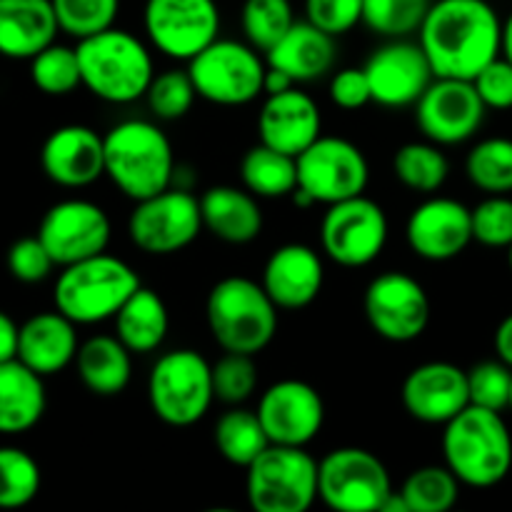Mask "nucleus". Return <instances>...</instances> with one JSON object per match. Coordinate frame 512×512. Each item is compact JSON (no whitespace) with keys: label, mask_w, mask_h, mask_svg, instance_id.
<instances>
[{"label":"nucleus","mask_w":512,"mask_h":512,"mask_svg":"<svg viewBox=\"0 0 512 512\" xmlns=\"http://www.w3.org/2000/svg\"><path fill=\"white\" fill-rule=\"evenodd\" d=\"M393 493L383 460L365 448L330 450L318 463V498L330 510L373 512Z\"/></svg>","instance_id":"nucleus-10"},{"label":"nucleus","mask_w":512,"mask_h":512,"mask_svg":"<svg viewBox=\"0 0 512 512\" xmlns=\"http://www.w3.org/2000/svg\"><path fill=\"white\" fill-rule=\"evenodd\" d=\"M460 485L448 465H425L405 478L400 493L410 512H445L458 503Z\"/></svg>","instance_id":"nucleus-35"},{"label":"nucleus","mask_w":512,"mask_h":512,"mask_svg":"<svg viewBox=\"0 0 512 512\" xmlns=\"http://www.w3.org/2000/svg\"><path fill=\"white\" fill-rule=\"evenodd\" d=\"M323 118L308 93L298 88L268 95L258 113L260 143L298 158L320 138Z\"/></svg>","instance_id":"nucleus-23"},{"label":"nucleus","mask_w":512,"mask_h":512,"mask_svg":"<svg viewBox=\"0 0 512 512\" xmlns=\"http://www.w3.org/2000/svg\"><path fill=\"white\" fill-rule=\"evenodd\" d=\"M278 305L265 293L263 283L230 275L218 280L208 293L205 318L210 335L225 353L258 355L278 333Z\"/></svg>","instance_id":"nucleus-5"},{"label":"nucleus","mask_w":512,"mask_h":512,"mask_svg":"<svg viewBox=\"0 0 512 512\" xmlns=\"http://www.w3.org/2000/svg\"><path fill=\"white\" fill-rule=\"evenodd\" d=\"M115 335L130 353L148 355L168 338L170 318L163 298L155 290L140 285L115 313Z\"/></svg>","instance_id":"nucleus-31"},{"label":"nucleus","mask_w":512,"mask_h":512,"mask_svg":"<svg viewBox=\"0 0 512 512\" xmlns=\"http://www.w3.org/2000/svg\"><path fill=\"white\" fill-rule=\"evenodd\" d=\"M388 243V218L375 200L365 195L328 205L320 223V245L333 263L365 268L380 258Z\"/></svg>","instance_id":"nucleus-12"},{"label":"nucleus","mask_w":512,"mask_h":512,"mask_svg":"<svg viewBox=\"0 0 512 512\" xmlns=\"http://www.w3.org/2000/svg\"><path fill=\"white\" fill-rule=\"evenodd\" d=\"M500 53H503L505 60L512 63V13L508 15V20L503 23V40H500Z\"/></svg>","instance_id":"nucleus-53"},{"label":"nucleus","mask_w":512,"mask_h":512,"mask_svg":"<svg viewBox=\"0 0 512 512\" xmlns=\"http://www.w3.org/2000/svg\"><path fill=\"white\" fill-rule=\"evenodd\" d=\"M495 353L505 365L512 368V313L508 318H503V323L495 330Z\"/></svg>","instance_id":"nucleus-51"},{"label":"nucleus","mask_w":512,"mask_h":512,"mask_svg":"<svg viewBox=\"0 0 512 512\" xmlns=\"http://www.w3.org/2000/svg\"><path fill=\"white\" fill-rule=\"evenodd\" d=\"M58 25L70 38L83 40L113 28L120 0H53Z\"/></svg>","instance_id":"nucleus-41"},{"label":"nucleus","mask_w":512,"mask_h":512,"mask_svg":"<svg viewBox=\"0 0 512 512\" xmlns=\"http://www.w3.org/2000/svg\"><path fill=\"white\" fill-rule=\"evenodd\" d=\"M470 405L488 410H508L510 388H512V368L503 360H483L468 370Z\"/></svg>","instance_id":"nucleus-44"},{"label":"nucleus","mask_w":512,"mask_h":512,"mask_svg":"<svg viewBox=\"0 0 512 512\" xmlns=\"http://www.w3.org/2000/svg\"><path fill=\"white\" fill-rule=\"evenodd\" d=\"M325 268L310 245L288 243L270 253L263 268V288L280 310H303L323 290Z\"/></svg>","instance_id":"nucleus-24"},{"label":"nucleus","mask_w":512,"mask_h":512,"mask_svg":"<svg viewBox=\"0 0 512 512\" xmlns=\"http://www.w3.org/2000/svg\"><path fill=\"white\" fill-rule=\"evenodd\" d=\"M143 28L150 45L170 60H193L220 33L215 0H145Z\"/></svg>","instance_id":"nucleus-13"},{"label":"nucleus","mask_w":512,"mask_h":512,"mask_svg":"<svg viewBox=\"0 0 512 512\" xmlns=\"http://www.w3.org/2000/svg\"><path fill=\"white\" fill-rule=\"evenodd\" d=\"M213 440L218 453L230 465H238V468H248L270 445V438L265 433L263 423H260L258 413L238 408V405L220 415L213 430Z\"/></svg>","instance_id":"nucleus-33"},{"label":"nucleus","mask_w":512,"mask_h":512,"mask_svg":"<svg viewBox=\"0 0 512 512\" xmlns=\"http://www.w3.org/2000/svg\"><path fill=\"white\" fill-rule=\"evenodd\" d=\"M38 238L55 265L65 268L105 253L110 243V218L90 200H60L40 220Z\"/></svg>","instance_id":"nucleus-17"},{"label":"nucleus","mask_w":512,"mask_h":512,"mask_svg":"<svg viewBox=\"0 0 512 512\" xmlns=\"http://www.w3.org/2000/svg\"><path fill=\"white\" fill-rule=\"evenodd\" d=\"M130 350L118 340V335H93L85 340L75 355L78 378L85 388L100 398L120 395L133 375Z\"/></svg>","instance_id":"nucleus-30"},{"label":"nucleus","mask_w":512,"mask_h":512,"mask_svg":"<svg viewBox=\"0 0 512 512\" xmlns=\"http://www.w3.org/2000/svg\"><path fill=\"white\" fill-rule=\"evenodd\" d=\"M18 335L20 328L8 313L0 310V363L18 358Z\"/></svg>","instance_id":"nucleus-50"},{"label":"nucleus","mask_w":512,"mask_h":512,"mask_svg":"<svg viewBox=\"0 0 512 512\" xmlns=\"http://www.w3.org/2000/svg\"><path fill=\"white\" fill-rule=\"evenodd\" d=\"M405 238L418 258L453 260L473 243V210L455 198H428L410 213Z\"/></svg>","instance_id":"nucleus-20"},{"label":"nucleus","mask_w":512,"mask_h":512,"mask_svg":"<svg viewBox=\"0 0 512 512\" xmlns=\"http://www.w3.org/2000/svg\"><path fill=\"white\" fill-rule=\"evenodd\" d=\"M485 108L473 80L435 78L415 103V123L425 140L438 145H460L483 125Z\"/></svg>","instance_id":"nucleus-16"},{"label":"nucleus","mask_w":512,"mask_h":512,"mask_svg":"<svg viewBox=\"0 0 512 512\" xmlns=\"http://www.w3.org/2000/svg\"><path fill=\"white\" fill-rule=\"evenodd\" d=\"M203 228L230 245L253 243L263 233V210L248 188L215 185L200 195Z\"/></svg>","instance_id":"nucleus-28"},{"label":"nucleus","mask_w":512,"mask_h":512,"mask_svg":"<svg viewBox=\"0 0 512 512\" xmlns=\"http://www.w3.org/2000/svg\"><path fill=\"white\" fill-rule=\"evenodd\" d=\"M258 418L270 443L305 448L320 435L325 423V403L305 380L285 378L270 385L258 403Z\"/></svg>","instance_id":"nucleus-18"},{"label":"nucleus","mask_w":512,"mask_h":512,"mask_svg":"<svg viewBox=\"0 0 512 512\" xmlns=\"http://www.w3.org/2000/svg\"><path fill=\"white\" fill-rule=\"evenodd\" d=\"M393 173L413 193H438L450 173V163L438 143H405L393 158Z\"/></svg>","instance_id":"nucleus-34"},{"label":"nucleus","mask_w":512,"mask_h":512,"mask_svg":"<svg viewBox=\"0 0 512 512\" xmlns=\"http://www.w3.org/2000/svg\"><path fill=\"white\" fill-rule=\"evenodd\" d=\"M305 20L338 38L363 23V0H305Z\"/></svg>","instance_id":"nucleus-46"},{"label":"nucleus","mask_w":512,"mask_h":512,"mask_svg":"<svg viewBox=\"0 0 512 512\" xmlns=\"http://www.w3.org/2000/svg\"><path fill=\"white\" fill-rule=\"evenodd\" d=\"M488 110H510L512 108V63L505 58H495L485 65L473 80Z\"/></svg>","instance_id":"nucleus-48"},{"label":"nucleus","mask_w":512,"mask_h":512,"mask_svg":"<svg viewBox=\"0 0 512 512\" xmlns=\"http://www.w3.org/2000/svg\"><path fill=\"white\" fill-rule=\"evenodd\" d=\"M55 268V260L50 258L48 248L40 243V238H20L8 250V270L20 283H40Z\"/></svg>","instance_id":"nucleus-47"},{"label":"nucleus","mask_w":512,"mask_h":512,"mask_svg":"<svg viewBox=\"0 0 512 512\" xmlns=\"http://www.w3.org/2000/svg\"><path fill=\"white\" fill-rule=\"evenodd\" d=\"M470 183L488 195L512 193V140L485 138L475 145L465 160Z\"/></svg>","instance_id":"nucleus-36"},{"label":"nucleus","mask_w":512,"mask_h":512,"mask_svg":"<svg viewBox=\"0 0 512 512\" xmlns=\"http://www.w3.org/2000/svg\"><path fill=\"white\" fill-rule=\"evenodd\" d=\"M418 35L435 78L475 80L500 55L503 20L488 0H438Z\"/></svg>","instance_id":"nucleus-1"},{"label":"nucleus","mask_w":512,"mask_h":512,"mask_svg":"<svg viewBox=\"0 0 512 512\" xmlns=\"http://www.w3.org/2000/svg\"><path fill=\"white\" fill-rule=\"evenodd\" d=\"M258 388V368L253 355L225 353L213 363V390L215 400L225 405H240Z\"/></svg>","instance_id":"nucleus-43"},{"label":"nucleus","mask_w":512,"mask_h":512,"mask_svg":"<svg viewBox=\"0 0 512 512\" xmlns=\"http://www.w3.org/2000/svg\"><path fill=\"white\" fill-rule=\"evenodd\" d=\"M155 418L170 428H190L208 415L215 400L213 365L190 348L160 355L148 375Z\"/></svg>","instance_id":"nucleus-8"},{"label":"nucleus","mask_w":512,"mask_h":512,"mask_svg":"<svg viewBox=\"0 0 512 512\" xmlns=\"http://www.w3.org/2000/svg\"><path fill=\"white\" fill-rule=\"evenodd\" d=\"M240 180L255 198H285L298 188V158L258 143L243 155Z\"/></svg>","instance_id":"nucleus-32"},{"label":"nucleus","mask_w":512,"mask_h":512,"mask_svg":"<svg viewBox=\"0 0 512 512\" xmlns=\"http://www.w3.org/2000/svg\"><path fill=\"white\" fill-rule=\"evenodd\" d=\"M265 70L268 63L260 58L258 50L240 40L218 38L188 60V73L198 98L225 108L248 105L263 95Z\"/></svg>","instance_id":"nucleus-9"},{"label":"nucleus","mask_w":512,"mask_h":512,"mask_svg":"<svg viewBox=\"0 0 512 512\" xmlns=\"http://www.w3.org/2000/svg\"><path fill=\"white\" fill-rule=\"evenodd\" d=\"M30 78H33V85L40 93L55 95V98L70 95L75 88L83 85L78 50L68 48V45L50 43L35 58H30Z\"/></svg>","instance_id":"nucleus-38"},{"label":"nucleus","mask_w":512,"mask_h":512,"mask_svg":"<svg viewBox=\"0 0 512 512\" xmlns=\"http://www.w3.org/2000/svg\"><path fill=\"white\" fill-rule=\"evenodd\" d=\"M445 465L468 488H493L512 470V435L503 413L468 405L445 423Z\"/></svg>","instance_id":"nucleus-2"},{"label":"nucleus","mask_w":512,"mask_h":512,"mask_svg":"<svg viewBox=\"0 0 512 512\" xmlns=\"http://www.w3.org/2000/svg\"><path fill=\"white\" fill-rule=\"evenodd\" d=\"M245 40L260 53H268L295 25L290 0H245L240 10Z\"/></svg>","instance_id":"nucleus-37"},{"label":"nucleus","mask_w":512,"mask_h":512,"mask_svg":"<svg viewBox=\"0 0 512 512\" xmlns=\"http://www.w3.org/2000/svg\"><path fill=\"white\" fill-rule=\"evenodd\" d=\"M373 103L383 108H408L420 100L435 80L433 65L420 43H408L405 38H393L380 45L365 63Z\"/></svg>","instance_id":"nucleus-19"},{"label":"nucleus","mask_w":512,"mask_h":512,"mask_svg":"<svg viewBox=\"0 0 512 512\" xmlns=\"http://www.w3.org/2000/svg\"><path fill=\"white\" fill-rule=\"evenodd\" d=\"M335 58V35L325 33L310 20H295L293 28L265 53V63L288 73L295 83L325 78L333 70Z\"/></svg>","instance_id":"nucleus-26"},{"label":"nucleus","mask_w":512,"mask_h":512,"mask_svg":"<svg viewBox=\"0 0 512 512\" xmlns=\"http://www.w3.org/2000/svg\"><path fill=\"white\" fill-rule=\"evenodd\" d=\"M508 263H510V270H512V245L508 248Z\"/></svg>","instance_id":"nucleus-54"},{"label":"nucleus","mask_w":512,"mask_h":512,"mask_svg":"<svg viewBox=\"0 0 512 512\" xmlns=\"http://www.w3.org/2000/svg\"><path fill=\"white\" fill-rule=\"evenodd\" d=\"M403 408L425 425H445L470 405L468 370L445 360L423 363L403 383Z\"/></svg>","instance_id":"nucleus-21"},{"label":"nucleus","mask_w":512,"mask_h":512,"mask_svg":"<svg viewBox=\"0 0 512 512\" xmlns=\"http://www.w3.org/2000/svg\"><path fill=\"white\" fill-rule=\"evenodd\" d=\"M363 308L370 328L390 343H413L430 323L428 293L413 275L400 270L370 280Z\"/></svg>","instance_id":"nucleus-15"},{"label":"nucleus","mask_w":512,"mask_h":512,"mask_svg":"<svg viewBox=\"0 0 512 512\" xmlns=\"http://www.w3.org/2000/svg\"><path fill=\"white\" fill-rule=\"evenodd\" d=\"M78 348L75 323L60 310L38 313L20 325L18 360L43 378L68 368L78 355Z\"/></svg>","instance_id":"nucleus-25"},{"label":"nucleus","mask_w":512,"mask_h":512,"mask_svg":"<svg viewBox=\"0 0 512 512\" xmlns=\"http://www.w3.org/2000/svg\"><path fill=\"white\" fill-rule=\"evenodd\" d=\"M330 100L343 110H358L373 103L368 75L363 68H343L330 78Z\"/></svg>","instance_id":"nucleus-49"},{"label":"nucleus","mask_w":512,"mask_h":512,"mask_svg":"<svg viewBox=\"0 0 512 512\" xmlns=\"http://www.w3.org/2000/svg\"><path fill=\"white\" fill-rule=\"evenodd\" d=\"M203 230L200 200L190 190L170 188L135 203L128 218V235L148 255H173L188 248Z\"/></svg>","instance_id":"nucleus-11"},{"label":"nucleus","mask_w":512,"mask_h":512,"mask_svg":"<svg viewBox=\"0 0 512 512\" xmlns=\"http://www.w3.org/2000/svg\"><path fill=\"white\" fill-rule=\"evenodd\" d=\"M370 168L363 150L345 138L320 135L298 155V188L310 193L315 203L333 205L363 195Z\"/></svg>","instance_id":"nucleus-14"},{"label":"nucleus","mask_w":512,"mask_h":512,"mask_svg":"<svg viewBox=\"0 0 512 512\" xmlns=\"http://www.w3.org/2000/svg\"><path fill=\"white\" fill-rule=\"evenodd\" d=\"M195 98H198V90H195L193 78H190L188 70L178 68L155 75L150 80L148 93H145L148 108L160 120H180L183 115H188Z\"/></svg>","instance_id":"nucleus-42"},{"label":"nucleus","mask_w":512,"mask_h":512,"mask_svg":"<svg viewBox=\"0 0 512 512\" xmlns=\"http://www.w3.org/2000/svg\"><path fill=\"white\" fill-rule=\"evenodd\" d=\"M473 240L485 248H505L512 245V198L508 195H488L473 208Z\"/></svg>","instance_id":"nucleus-45"},{"label":"nucleus","mask_w":512,"mask_h":512,"mask_svg":"<svg viewBox=\"0 0 512 512\" xmlns=\"http://www.w3.org/2000/svg\"><path fill=\"white\" fill-rule=\"evenodd\" d=\"M83 85L113 105H128L145 98L155 78L153 55L138 35L123 28H108L75 45Z\"/></svg>","instance_id":"nucleus-4"},{"label":"nucleus","mask_w":512,"mask_h":512,"mask_svg":"<svg viewBox=\"0 0 512 512\" xmlns=\"http://www.w3.org/2000/svg\"><path fill=\"white\" fill-rule=\"evenodd\" d=\"M58 15L53 0H0V55L30 60L55 43Z\"/></svg>","instance_id":"nucleus-27"},{"label":"nucleus","mask_w":512,"mask_h":512,"mask_svg":"<svg viewBox=\"0 0 512 512\" xmlns=\"http://www.w3.org/2000/svg\"><path fill=\"white\" fill-rule=\"evenodd\" d=\"M430 0H363V23L383 38H408L418 33Z\"/></svg>","instance_id":"nucleus-40"},{"label":"nucleus","mask_w":512,"mask_h":512,"mask_svg":"<svg viewBox=\"0 0 512 512\" xmlns=\"http://www.w3.org/2000/svg\"><path fill=\"white\" fill-rule=\"evenodd\" d=\"M138 288V273L125 260L100 253L65 265L55 280L53 303L75 325H95L115 318Z\"/></svg>","instance_id":"nucleus-6"},{"label":"nucleus","mask_w":512,"mask_h":512,"mask_svg":"<svg viewBox=\"0 0 512 512\" xmlns=\"http://www.w3.org/2000/svg\"><path fill=\"white\" fill-rule=\"evenodd\" d=\"M43 375L18 358L0 363V435H20L33 430L45 413Z\"/></svg>","instance_id":"nucleus-29"},{"label":"nucleus","mask_w":512,"mask_h":512,"mask_svg":"<svg viewBox=\"0 0 512 512\" xmlns=\"http://www.w3.org/2000/svg\"><path fill=\"white\" fill-rule=\"evenodd\" d=\"M40 483L43 478L33 455L13 445L0 448V508H25L40 493Z\"/></svg>","instance_id":"nucleus-39"},{"label":"nucleus","mask_w":512,"mask_h":512,"mask_svg":"<svg viewBox=\"0 0 512 512\" xmlns=\"http://www.w3.org/2000/svg\"><path fill=\"white\" fill-rule=\"evenodd\" d=\"M245 495L258 512H305L318 500V460L305 448L270 443L245 468Z\"/></svg>","instance_id":"nucleus-7"},{"label":"nucleus","mask_w":512,"mask_h":512,"mask_svg":"<svg viewBox=\"0 0 512 512\" xmlns=\"http://www.w3.org/2000/svg\"><path fill=\"white\" fill-rule=\"evenodd\" d=\"M295 88V80L290 78L288 73H283V70L278 68H270L265 70V80H263V93L265 95H275V93H283V90H290Z\"/></svg>","instance_id":"nucleus-52"},{"label":"nucleus","mask_w":512,"mask_h":512,"mask_svg":"<svg viewBox=\"0 0 512 512\" xmlns=\"http://www.w3.org/2000/svg\"><path fill=\"white\" fill-rule=\"evenodd\" d=\"M508 410L512 413V388H510V405H508Z\"/></svg>","instance_id":"nucleus-55"},{"label":"nucleus","mask_w":512,"mask_h":512,"mask_svg":"<svg viewBox=\"0 0 512 512\" xmlns=\"http://www.w3.org/2000/svg\"><path fill=\"white\" fill-rule=\"evenodd\" d=\"M105 175L130 200H143L173 185L175 163L168 135L150 120L130 118L103 135Z\"/></svg>","instance_id":"nucleus-3"},{"label":"nucleus","mask_w":512,"mask_h":512,"mask_svg":"<svg viewBox=\"0 0 512 512\" xmlns=\"http://www.w3.org/2000/svg\"><path fill=\"white\" fill-rule=\"evenodd\" d=\"M43 173L63 188H88L105 175L103 135L88 125H63L40 150Z\"/></svg>","instance_id":"nucleus-22"}]
</instances>
